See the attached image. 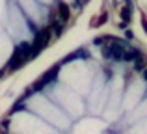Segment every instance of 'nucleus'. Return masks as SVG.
Instances as JSON below:
<instances>
[{
  "label": "nucleus",
  "mask_w": 147,
  "mask_h": 134,
  "mask_svg": "<svg viewBox=\"0 0 147 134\" xmlns=\"http://www.w3.org/2000/svg\"><path fill=\"white\" fill-rule=\"evenodd\" d=\"M125 41H114L112 39V45H108V47H104V56H106L108 60H112V62H123V58H125Z\"/></svg>",
  "instance_id": "f257e3e1"
},
{
  "label": "nucleus",
  "mask_w": 147,
  "mask_h": 134,
  "mask_svg": "<svg viewBox=\"0 0 147 134\" xmlns=\"http://www.w3.org/2000/svg\"><path fill=\"white\" fill-rule=\"evenodd\" d=\"M9 30L15 34V36H19V34H22L26 30V26H24V21H22V17H21V13H17V11H11V15H9Z\"/></svg>",
  "instance_id": "f03ea898"
},
{
  "label": "nucleus",
  "mask_w": 147,
  "mask_h": 134,
  "mask_svg": "<svg viewBox=\"0 0 147 134\" xmlns=\"http://www.w3.org/2000/svg\"><path fill=\"white\" fill-rule=\"evenodd\" d=\"M11 52H13V48H11V43L9 39H7L4 34H0V67L4 65V63L9 60Z\"/></svg>",
  "instance_id": "7ed1b4c3"
},
{
  "label": "nucleus",
  "mask_w": 147,
  "mask_h": 134,
  "mask_svg": "<svg viewBox=\"0 0 147 134\" xmlns=\"http://www.w3.org/2000/svg\"><path fill=\"white\" fill-rule=\"evenodd\" d=\"M140 58H142L140 51H136L134 47H130V48L125 51V58H123V62H136V60H140Z\"/></svg>",
  "instance_id": "20e7f679"
},
{
  "label": "nucleus",
  "mask_w": 147,
  "mask_h": 134,
  "mask_svg": "<svg viewBox=\"0 0 147 134\" xmlns=\"http://www.w3.org/2000/svg\"><path fill=\"white\" fill-rule=\"evenodd\" d=\"M130 17H132V6H125V7L121 9V19H123L125 22H129Z\"/></svg>",
  "instance_id": "39448f33"
},
{
  "label": "nucleus",
  "mask_w": 147,
  "mask_h": 134,
  "mask_svg": "<svg viewBox=\"0 0 147 134\" xmlns=\"http://www.w3.org/2000/svg\"><path fill=\"white\" fill-rule=\"evenodd\" d=\"M60 11H61V19H67L69 17V7L65 6V4H61V6H60Z\"/></svg>",
  "instance_id": "423d86ee"
},
{
  "label": "nucleus",
  "mask_w": 147,
  "mask_h": 134,
  "mask_svg": "<svg viewBox=\"0 0 147 134\" xmlns=\"http://www.w3.org/2000/svg\"><path fill=\"white\" fill-rule=\"evenodd\" d=\"M2 15H4V0H0V21H2Z\"/></svg>",
  "instance_id": "0eeeda50"
},
{
  "label": "nucleus",
  "mask_w": 147,
  "mask_h": 134,
  "mask_svg": "<svg viewBox=\"0 0 147 134\" xmlns=\"http://www.w3.org/2000/svg\"><path fill=\"white\" fill-rule=\"evenodd\" d=\"M142 26H144V30H145V32H147V19H145V17L142 19Z\"/></svg>",
  "instance_id": "6e6552de"
},
{
  "label": "nucleus",
  "mask_w": 147,
  "mask_h": 134,
  "mask_svg": "<svg viewBox=\"0 0 147 134\" xmlns=\"http://www.w3.org/2000/svg\"><path fill=\"white\" fill-rule=\"evenodd\" d=\"M106 19H108V17H106V15H102V17H100V19H99V24H104V22H106Z\"/></svg>",
  "instance_id": "1a4fd4ad"
},
{
  "label": "nucleus",
  "mask_w": 147,
  "mask_h": 134,
  "mask_svg": "<svg viewBox=\"0 0 147 134\" xmlns=\"http://www.w3.org/2000/svg\"><path fill=\"white\" fill-rule=\"evenodd\" d=\"M142 78L147 80V69H144V71H142Z\"/></svg>",
  "instance_id": "9d476101"
}]
</instances>
